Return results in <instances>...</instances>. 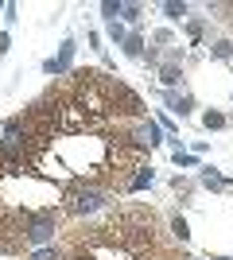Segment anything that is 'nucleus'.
Wrapping results in <instances>:
<instances>
[{
    "label": "nucleus",
    "mask_w": 233,
    "mask_h": 260,
    "mask_svg": "<svg viewBox=\"0 0 233 260\" xmlns=\"http://www.w3.org/2000/svg\"><path fill=\"white\" fill-rule=\"evenodd\" d=\"M4 140L62 190L109 198L144 183L152 144L144 101L101 70H78L8 120Z\"/></svg>",
    "instance_id": "obj_1"
},
{
    "label": "nucleus",
    "mask_w": 233,
    "mask_h": 260,
    "mask_svg": "<svg viewBox=\"0 0 233 260\" xmlns=\"http://www.w3.org/2000/svg\"><path fill=\"white\" fill-rule=\"evenodd\" d=\"M70 217L66 190L35 175L8 140H0V252L20 256L47 249Z\"/></svg>",
    "instance_id": "obj_2"
},
{
    "label": "nucleus",
    "mask_w": 233,
    "mask_h": 260,
    "mask_svg": "<svg viewBox=\"0 0 233 260\" xmlns=\"http://www.w3.org/2000/svg\"><path fill=\"white\" fill-rule=\"evenodd\" d=\"M222 12H233V8H222ZM229 20H233V16H229Z\"/></svg>",
    "instance_id": "obj_3"
}]
</instances>
